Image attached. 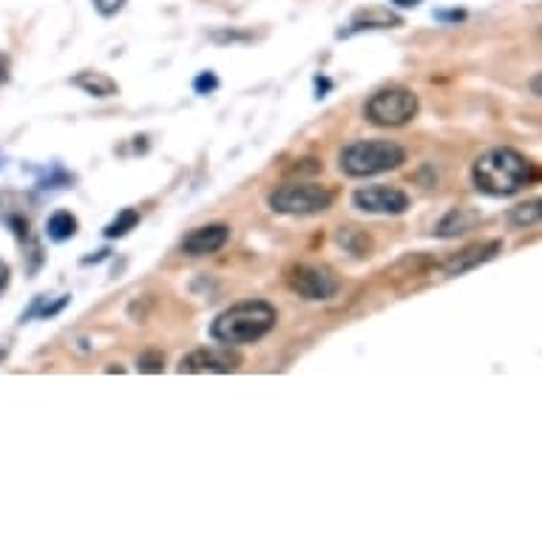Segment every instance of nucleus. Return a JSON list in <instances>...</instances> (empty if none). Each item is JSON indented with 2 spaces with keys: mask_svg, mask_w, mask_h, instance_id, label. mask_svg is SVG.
I'll return each instance as SVG.
<instances>
[{
  "mask_svg": "<svg viewBox=\"0 0 542 542\" xmlns=\"http://www.w3.org/2000/svg\"><path fill=\"white\" fill-rule=\"evenodd\" d=\"M537 165L517 148L497 146L480 154L472 165V185L485 196H511L537 182Z\"/></svg>",
  "mask_w": 542,
  "mask_h": 542,
  "instance_id": "nucleus-1",
  "label": "nucleus"
},
{
  "mask_svg": "<svg viewBox=\"0 0 542 542\" xmlns=\"http://www.w3.org/2000/svg\"><path fill=\"white\" fill-rule=\"evenodd\" d=\"M279 313L276 307L264 298H247L227 307L210 324V338L225 347H244L256 344L270 330L276 327Z\"/></svg>",
  "mask_w": 542,
  "mask_h": 542,
  "instance_id": "nucleus-2",
  "label": "nucleus"
},
{
  "mask_svg": "<svg viewBox=\"0 0 542 542\" xmlns=\"http://www.w3.org/2000/svg\"><path fill=\"white\" fill-rule=\"evenodd\" d=\"M404 162H406L404 146H397L392 139H355L338 151V168L344 171V176L352 179L397 171Z\"/></svg>",
  "mask_w": 542,
  "mask_h": 542,
  "instance_id": "nucleus-3",
  "label": "nucleus"
},
{
  "mask_svg": "<svg viewBox=\"0 0 542 542\" xmlns=\"http://www.w3.org/2000/svg\"><path fill=\"white\" fill-rule=\"evenodd\" d=\"M335 191L315 182H287L267 196V208L284 216H313L333 208Z\"/></svg>",
  "mask_w": 542,
  "mask_h": 542,
  "instance_id": "nucleus-4",
  "label": "nucleus"
},
{
  "mask_svg": "<svg viewBox=\"0 0 542 542\" xmlns=\"http://www.w3.org/2000/svg\"><path fill=\"white\" fill-rule=\"evenodd\" d=\"M418 108L421 102L412 88L395 85V88L375 92L364 105V114L372 125H381V129H401V125L418 117Z\"/></svg>",
  "mask_w": 542,
  "mask_h": 542,
  "instance_id": "nucleus-5",
  "label": "nucleus"
},
{
  "mask_svg": "<svg viewBox=\"0 0 542 542\" xmlns=\"http://www.w3.org/2000/svg\"><path fill=\"white\" fill-rule=\"evenodd\" d=\"M287 287L304 301H330L341 290L335 273L324 264H293L287 270Z\"/></svg>",
  "mask_w": 542,
  "mask_h": 542,
  "instance_id": "nucleus-6",
  "label": "nucleus"
},
{
  "mask_svg": "<svg viewBox=\"0 0 542 542\" xmlns=\"http://www.w3.org/2000/svg\"><path fill=\"white\" fill-rule=\"evenodd\" d=\"M352 208L360 213H381V216H401L412 208L406 191L395 185H364L352 193Z\"/></svg>",
  "mask_w": 542,
  "mask_h": 542,
  "instance_id": "nucleus-7",
  "label": "nucleus"
},
{
  "mask_svg": "<svg viewBox=\"0 0 542 542\" xmlns=\"http://www.w3.org/2000/svg\"><path fill=\"white\" fill-rule=\"evenodd\" d=\"M242 364V358L236 352H230V347H199L193 352H188L182 360H179V372L182 375H227V372H236Z\"/></svg>",
  "mask_w": 542,
  "mask_h": 542,
  "instance_id": "nucleus-8",
  "label": "nucleus"
},
{
  "mask_svg": "<svg viewBox=\"0 0 542 542\" xmlns=\"http://www.w3.org/2000/svg\"><path fill=\"white\" fill-rule=\"evenodd\" d=\"M227 242H230V225L213 222V225L193 227L182 239V244H179V250H182L185 256L199 259V256H213V253H219Z\"/></svg>",
  "mask_w": 542,
  "mask_h": 542,
  "instance_id": "nucleus-9",
  "label": "nucleus"
},
{
  "mask_svg": "<svg viewBox=\"0 0 542 542\" xmlns=\"http://www.w3.org/2000/svg\"><path fill=\"white\" fill-rule=\"evenodd\" d=\"M502 253V242L500 239H489V242H475L463 247L460 253H455L449 262H446V276H463V273H472L480 264H489L492 259H497Z\"/></svg>",
  "mask_w": 542,
  "mask_h": 542,
  "instance_id": "nucleus-10",
  "label": "nucleus"
},
{
  "mask_svg": "<svg viewBox=\"0 0 542 542\" xmlns=\"http://www.w3.org/2000/svg\"><path fill=\"white\" fill-rule=\"evenodd\" d=\"M475 225H480V210H475V208H451L443 216V219L438 222L435 236L455 239V236H463V233H468Z\"/></svg>",
  "mask_w": 542,
  "mask_h": 542,
  "instance_id": "nucleus-11",
  "label": "nucleus"
},
{
  "mask_svg": "<svg viewBox=\"0 0 542 542\" xmlns=\"http://www.w3.org/2000/svg\"><path fill=\"white\" fill-rule=\"evenodd\" d=\"M392 26H401V17L381 9V6H369L364 12H355L350 29L341 31V38H350V34L364 31V29H392Z\"/></svg>",
  "mask_w": 542,
  "mask_h": 542,
  "instance_id": "nucleus-12",
  "label": "nucleus"
},
{
  "mask_svg": "<svg viewBox=\"0 0 542 542\" xmlns=\"http://www.w3.org/2000/svg\"><path fill=\"white\" fill-rule=\"evenodd\" d=\"M71 85L80 88V92H85L88 97H97V100L120 94V85L108 75H102V71H80V75L71 77Z\"/></svg>",
  "mask_w": 542,
  "mask_h": 542,
  "instance_id": "nucleus-13",
  "label": "nucleus"
},
{
  "mask_svg": "<svg viewBox=\"0 0 542 542\" xmlns=\"http://www.w3.org/2000/svg\"><path fill=\"white\" fill-rule=\"evenodd\" d=\"M77 227H80V222H77V216L71 213V210H54L49 216V222H46V236L51 242L63 244V242L77 236Z\"/></svg>",
  "mask_w": 542,
  "mask_h": 542,
  "instance_id": "nucleus-14",
  "label": "nucleus"
},
{
  "mask_svg": "<svg viewBox=\"0 0 542 542\" xmlns=\"http://www.w3.org/2000/svg\"><path fill=\"white\" fill-rule=\"evenodd\" d=\"M137 225H139V210L137 208H122L117 219L111 225H105L102 236L105 239H122V236H129Z\"/></svg>",
  "mask_w": 542,
  "mask_h": 542,
  "instance_id": "nucleus-15",
  "label": "nucleus"
},
{
  "mask_svg": "<svg viewBox=\"0 0 542 542\" xmlns=\"http://www.w3.org/2000/svg\"><path fill=\"white\" fill-rule=\"evenodd\" d=\"M338 244L347 247L355 256H369L372 242L367 239V233H360L358 227H341L338 230Z\"/></svg>",
  "mask_w": 542,
  "mask_h": 542,
  "instance_id": "nucleus-16",
  "label": "nucleus"
},
{
  "mask_svg": "<svg viewBox=\"0 0 542 542\" xmlns=\"http://www.w3.org/2000/svg\"><path fill=\"white\" fill-rule=\"evenodd\" d=\"M539 216H542V202H539V199H531V202H522V205L511 208L509 222L514 227H531V225L539 222Z\"/></svg>",
  "mask_w": 542,
  "mask_h": 542,
  "instance_id": "nucleus-17",
  "label": "nucleus"
},
{
  "mask_svg": "<svg viewBox=\"0 0 542 542\" xmlns=\"http://www.w3.org/2000/svg\"><path fill=\"white\" fill-rule=\"evenodd\" d=\"M137 369L148 372V375H156V372L165 369V355H162L159 350H146L137 358Z\"/></svg>",
  "mask_w": 542,
  "mask_h": 542,
  "instance_id": "nucleus-18",
  "label": "nucleus"
},
{
  "mask_svg": "<svg viewBox=\"0 0 542 542\" xmlns=\"http://www.w3.org/2000/svg\"><path fill=\"white\" fill-rule=\"evenodd\" d=\"M216 88H219V77H216V71H199L196 80H193V92L208 97V94L216 92Z\"/></svg>",
  "mask_w": 542,
  "mask_h": 542,
  "instance_id": "nucleus-19",
  "label": "nucleus"
},
{
  "mask_svg": "<svg viewBox=\"0 0 542 542\" xmlns=\"http://www.w3.org/2000/svg\"><path fill=\"white\" fill-rule=\"evenodd\" d=\"M92 4H94V9H97L102 17H114L117 12H122L125 0H92Z\"/></svg>",
  "mask_w": 542,
  "mask_h": 542,
  "instance_id": "nucleus-20",
  "label": "nucleus"
},
{
  "mask_svg": "<svg viewBox=\"0 0 542 542\" xmlns=\"http://www.w3.org/2000/svg\"><path fill=\"white\" fill-rule=\"evenodd\" d=\"M435 17L438 21H443V23H460V21H466V12H435Z\"/></svg>",
  "mask_w": 542,
  "mask_h": 542,
  "instance_id": "nucleus-21",
  "label": "nucleus"
},
{
  "mask_svg": "<svg viewBox=\"0 0 542 542\" xmlns=\"http://www.w3.org/2000/svg\"><path fill=\"white\" fill-rule=\"evenodd\" d=\"M333 88V83L327 80V77H315V97L321 100V97H327V92Z\"/></svg>",
  "mask_w": 542,
  "mask_h": 542,
  "instance_id": "nucleus-22",
  "label": "nucleus"
},
{
  "mask_svg": "<svg viewBox=\"0 0 542 542\" xmlns=\"http://www.w3.org/2000/svg\"><path fill=\"white\" fill-rule=\"evenodd\" d=\"M6 287H9V264L0 262V296H4Z\"/></svg>",
  "mask_w": 542,
  "mask_h": 542,
  "instance_id": "nucleus-23",
  "label": "nucleus"
},
{
  "mask_svg": "<svg viewBox=\"0 0 542 542\" xmlns=\"http://www.w3.org/2000/svg\"><path fill=\"white\" fill-rule=\"evenodd\" d=\"M102 259H108V250H97V256H85L83 264H97V262H102Z\"/></svg>",
  "mask_w": 542,
  "mask_h": 542,
  "instance_id": "nucleus-24",
  "label": "nucleus"
},
{
  "mask_svg": "<svg viewBox=\"0 0 542 542\" xmlns=\"http://www.w3.org/2000/svg\"><path fill=\"white\" fill-rule=\"evenodd\" d=\"M418 4H421V0H397V6H406V9L409 6H418Z\"/></svg>",
  "mask_w": 542,
  "mask_h": 542,
  "instance_id": "nucleus-25",
  "label": "nucleus"
},
{
  "mask_svg": "<svg viewBox=\"0 0 542 542\" xmlns=\"http://www.w3.org/2000/svg\"><path fill=\"white\" fill-rule=\"evenodd\" d=\"M531 92H534V94H539V77H534V80H531Z\"/></svg>",
  "mask_w": 542,
  "mask_h": 542,
  "instance_id": "nucleus-26",
  "label": "nucleus"
}]
</instances>
